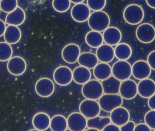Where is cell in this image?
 <instances>
[{
    "mask_svg": "<svg viewBox=\"0 0 155 131\" xmlns=\"http://www.w3.org/2000/svg\"><path fill=\"white\" fill-rule=\"evenodd\" d=\"M88 25L93 31L103 32L109 27L110 19L105 12L102 11H95L91 14L88 18Z\"/></svg>",
    "mask_w": 155,
    "mask_h": 131,
    "instance_id": "obj_1",
    "label": "cell"
},
{
    "mask_svg": "<svg viewBox=\"0 0 155 131\" xmlns=\"http://www.w3.org/2000/svg\"><path fill=\"white\" fill-rule=\"evenodd\" d=\"M81 92L85 99L95 100H99L104 94L102 84L96 79L89 80L84 84Z\"/></svg>",
    "mask_w": 155,
    "mask_h": 131,
    "instance_id": "obj_2",
    "label": "cell"
},
{
    "mask_svg": "<svg viewBox=\"0 0 155 131\" xmlns=\"http://www.w3.org/2000/svg\"><path fill=\"white\" fill-rule=\"evenodd\" d=\"M123 15L127 23L131 25H137L143 20L144 12L140 5L132 4L125 8Z\"/></svg>",
    "mask_w": 155,
    "mask_h": 131,
    "instance_id": "obj_3",
    "label": "cell"
},
{
    "mask_svg": "<svg viewBox=\"0 0 155 131\" xmlns=\"http://www.w3.org/2000/svg\"><path fill=\"white\" fill-rule=\"evenodd\" d=\"M101 110L111 113L114 109L122 106L123 98L119 94H103L98 100Z\"/></svg>",
    "mask_w": 155,
    "mask_h": 131,
    "instance_id": "obj_4",
    "label": "cell"
},
{
    "mask_svg": "<svg viewBox=\"0 0 155 131\" xmlns=\"http://www.w3.org/2000/svg\"><path fill=\"white\" fill-rule=\"evenodd\" d=\"M112 72L115 78L123 81L132 76V65L127 61H118L113 64Z\"/></svg>",
    "mask_w": 155,
    "mask_h": 131,
    "instance_id": "obj_5",
    "label": "cell"
},
{
    "mask_svg": "<svg viewBox=\"0 0 155 131\" xmlns=\"http://www.w3.org/2000/svg\"><path fill=\"white\" fill-rule=\"evenodd\" d=\"M79 110L86 119H89L99 115L101 108L96 100L86 99L80 103Z\"/></svg>",
    "mask_w": 155,
    "mask_h": 131,
    "instance_id": "obj_6",
    "label": "cell"
},
{
    "mask_svg": "<svg viewBox=\"0 0 155 131\" xmlns=\"http://www.w3.org/2000/svg\"><path fill=\"white\" fill-rule=\"evenodd\" d=\"M137 40L143 44H149L155 39V28L147 23H143L138 26L136 31Z\"/></svg>",
    "mask_w": 155,
    "mask_h": 131,
    "instance_id": "obj_7",
    "label": "cell"
},
{
    "mask_svg": "<svg viewBox=\"0 0 155 131\" xmlns=\"http://www.w3.org/2000/svg\"><path fill=\"white\" fill-rule=\"evenodd\" d=\"M53 79L58 85L61 86H67L72 81L73 72L67 66H60L54 70Z\"/></svg>",
    "mask_w": 155,
    "mask_h": 131,
    "instance_id": "obj_8",
    "label": "cell"
},
{
    "mask_svg": "<svg viewBox=\"0 0 155 131\" xmlns=\"http://www.w3.org/2000/svg\"><path fill=\"white\" fill-rule=\"evenodd\" d=\"M67 120L68 128L71 131H84L87 127V120L81 113H72Z\"/></svg>",
    "mask_w": 155,
    "mask_h": 131,
    "instance_id": "obj_9",
    "label": "cell"
},
{
    "mask_svg": "<svg viewBox=\"0 0 155 131\" xmlns=\"http://www.w3.org/2000/svg\"><path fill=\"white\" fill-rule=\"evenodd\" d=\"M132 75L139 80L149 78L152 69L147 61L143 60L137 61L132 66Z\"/></svg>",
    "mask_w": 155,
    "mask_h": 131,
    "instance_id": "obj_10",
    "label": "cell"
},
{
    "mask_svg": "<svg viewBox=\"0 0 155 131\" xmlns=\"http://www.w3.org/2000/svg\"><path fill=\"white\" fill-rule=\"evenodd\" d=\"M55 86L53 82L48 78H43L37 81L35 85L36 93L42 98H48L53 94Z\"/></svg>",
    "mask_w": 155,
    "mask_h": 131,
    "instance_id": "obj_11",
    "label": "cell"
},
{
    "mask_svg": "<svg viewBox=\"0 0 155 131\" xmlns=\"http://www.w3.org/2000/svg\"><path fill=\"white\" fill-rule=\"evenodd\" d=\"M27 68L25 60L20 56L12 57L7 64L8 72L14 76H20L23 74Z\"/></svg>",
    "mask_w": 155,
    "mask_h": 131,
    "instance_id": "obj_12",
    "label": "cell"
},
{
    "mask_svg": "<svg viewBox=\"0 0 155 131\" xmlns=\"http://www.w3.org/2000/svg\"><path fill=\"white\" fill-rule=\"evenodd\" d=\"M137 93V84L135 81L129 79L121 83L119 94L123 99L133 100L136 97Z\"/></svg>",
    "mask_w": 155,
    "mask_h": 131,
    "instance_id": "obj_13",
    "label": "cell"
},
{
    "mask_svg": "<svg viewBox=\"0 0 155 131\" xmlns=\"http://www.w3.org/2000/svg\"><path fill=\"white\" fill-rule=\"evenodd\" d=\"M91 14L90 8L85 4H76L71 10L72 18L75 21L83 23L88 20Z\"/></svg>",
    "mask_w": 155,
    "mask_h": 131,
    "instance_id": "obj_14",
    "label": "cell"
},
{
    "mask_svg": "<svg viewBox=\"0 0 155 131\" xmlns=\"http://www.w3.org/2000/svg\"><path fill=\"white\" fill-rule=\"evenodd\" d=\"M80 54V47L78 44H69L63 49L62 57L65 62L69 64H73L78 61Z\"/></svg>",
    "mask_w": 155,
    "mask_h": 131,
    "instance_id": "obj_15",
    "label": "cell"
},
{
    "mask_svg": "<svg viewBox=\"0 0 155 131\" xmlns=\"http://www.w3.org/2000/svg\"><path fill=\"white\" fill-rule=\"evenodd\" d=\"M110 118L111 123L120 127L130 120V113L127 109L120 106L110 113Z\"/></svg>",
    "mask_w": 155,
    "mask_h": 131,
    "instance_id": "obj_16",
    "label": "cell"
},
{
    "mask_svg": "<svg viewBox=\"0 0 155 131\" xmlns=\"http://www.w3.org/2000/svg\"><path fill=\"white\" fill-rule=\"evenodd\" d=\"M137 93L142 98L149 99L155 93V82L149 78L141 80L137 84Z\"/></svg>",
    "mask_w": 155,
    "mask_h": 131,
    "instance_id": "obj_17",
    "label": "cell"
},
{
    "mask_svg": "<svg viewBox=\"0 0 155 131\" xmlns=\"http://www.w3.org/2000/svg\"><path fill=\"white\" fill-rule=\"evenodd\" d=\"M103 36L104 42L106 44L113 46L117 45L122 40V34L119 29L111 26L104 31Z\"/></svg>",
    "mask_w": 155,
    "mask_h": 131,
    "instance_id": "obj_18",
    "label": "cell"
},
{
    "mask_svg": "<svg viewBox=\"0 0 155 131\" xmlns=\"http://www.w3.org/2000/svg\"><path fill=\"white\" fill-rule=\"evenodd\" d=\"M96 55L100 62L109 63L114 58V49L111 45L103 44L97 49Z\"/></svg>",
    "mask_w": 155,
    "mask_h": 131,
    "instance_id": "obj_19",
    "label": "cell"
},
{
    "mask_svg": "<svg viewBox=\"0 0 155 131\" xmlns=\"http://www.w3.org/2000/svg\"><path fill=\"white\" fill-rule=\"evenodd\" d=\"M25 20V13L22 8L18 6L13 11L6 15L5 23L8 25L19 26L21 25Z\"/></svg>",
    "mask_w": 155,
    "mask_h": 131,
    "instance_id": "obj_20",
    "label": "cell"
},
{
    "mask_svg": "<svg viewBox=\"0 0 155 131\" xmlns=\"http://www.w3.org/2000/svg\"><path fill=\"white\" fill-rule=\"evenodd\" d=\"M51 120L50 116L47 113H38L33 118V126L37 131L46 130L50 128Z\"/></svg>",
    "mask_w": 155,
    "mask_h": 131,
    "instance_id": "obj_21",
    "label": "cell"
},
{
    "mask_svg": "<svg viewBox=\"0 0 155 131\" xmlns=\"http://www.w3.org/2000/svg\"><path fill=\"white\" fill-rule=\"evenodd\" d=\"M104 94H119L121 81L111 75L106 80L102 81Z\"/></svg>",
    "mask_w": 155,
    "mask_h": 131,
    "instance_id": "obj_22",
    "label": "cell"
},
{
    "mask_svg": "<svg viewBox=\"0 0 155 131\" xmlns=\"http://www.w3.org/2000/svg\"><path fill=\"white\" fill-rule=\"evenodd\" d=\"M91 78V73L89 69L82 66L76 67L73 71V80L79 85H84Z\"/></svg>",
    "mask_w": 155,
    "mask_h": 131,
    "instance_id": "obj_23",
    "label": "cell"
},
{
    "mask_svg": "<svg viewBox=\"0 0 155 131\" xmlns=\"http://www.w3.org/2000/svg\"><path fill=\"white\" fill-rule=\"evenodd\" d=\"M21 37V32L18 26L8 25L6 27L4 38L6 43L10 44H15L20 41Z\"/></svg>",
    "mask_w": 155,
    "mask_h": 131,
    "instance_id": "obj_24",
    "label": "cell"
},
{
    "mask_svg": "<svg viewBox=\"0 0 155 131\" xmlns=\"http://www.w3.org/2000/svg\"><path fill=\"white\" fill-rule=\"evenodd\" d=\"M78 62L80 66L92 70L97 65L98 60L94 54L91 52H84L80 54L78 60Z\"/></svg>",
    "mask_w": 155,
    "mask_h": 131,
    "instance_id": "obj_25",
    "label": "cell"
},
{
    "mask_svg": "<svg viewBox=\"0 0 155 131\" xmlns=\"http://www.w3.org/2000/svg\"><path fill=\"white\" fill-rule=\"evenodd\" d=\"M93 74L96 80L102 81L112 75V67L108 63H98L94 69Z\"/></svg>",
    "mask_w": 155,
    "mask_h": 131,
    "instance_id": "obj_26",
    "label": "cell"
},
{
    "mask_svg": "<svg viewBox=\"0 0 155 131\" xmlns=\"http://www.w3.org/2000/svg\"><path fill=\"white\" fill-rule=\"evenodd\" d=\"M87 44L93 48H97L104 42L103 34L100 32L92 31L88 32L85 37Z\"/></svg>",
    "mask_w": 155,
    "mask_h": 131,
    "instance_id": "obj_27",
    "label": "cell"
},
{
    "mask_svg": "<svg viewBox=\"0 0 155 131\" xmlns=\"http://www.w3.org/2000/svg\"><path fill=\"white\" fill-rule=\"evenodd\" d=\"M114 54L119 61H127L132 56V48L127 44L119 43L115 48Z\"/></svg>",
    "mask_w": 155,
    "mask_h": 131,
    "instance_id": "obj_28",
    "label": "cell"
},
{
    "mask_svg": "<svg viewBox=\"0 0 155 131\" xmlns=\"http://www.w3.org/2000/svg\"><path fill=\"white\" fill-rule=\"evenodd\" d=\"M111 123L110 117H101L97 116L87 120V127L94 128L97 131H103L106 126Z\"/></svg>",
    "mask_w": 155,
    "mask_h": 131,
    "instance_id": "obj_29",
    "label": "cell"
},
{
    "mask_svg": "<svg viewBox=\"0 0 155 131\" xmlns=\"http://www.w3.org/2000/svg\"><path fill=\"white\" fill-rule=\"evenodd\" d=\"M50 128L53 131H66L68 128L67 119L63 115H55L51 119Z\"/></svg>",
    "mask_w": 155,
    "mask_h": 131,
    "instance_id": "obj_30",
    "label": "cell"
},
{
    "mask_svg": "<svg viewBox=\"0 0 155 131\" xmlns=\"http://www.w3.org/2000/svg\"><path fill=\"white\" fill-rule=\"evenodd\" d=\"M13 54V50L11 44L6 42H0V61L5 62L9 61Z\"/></svg>",
    "mask_w": 155,
    "mask_h": 131,
    "instance_id": "obj_31",
    "label": "cell"
},
{
    "mask_svg": "<svg viewBox=\"0 0 155 131\" xmlns=\"http://www.w3.org/2000/svg\"><path fill=\"white\" fill-rule=\"evenodd\" d=\"M71 5L70 0H53L52 6L58 12L64 13L70 9Z\"/></svg>",
    "mask_w": 155,
    "mask_h": 131,
    "instance_id": "obj_32",
    "label": "cell"
},
{
    "mask_svg": "<svg viewBox=\"0 0 155 131\" xmlns=\"http://www.w3.org/2000/svg\"><path fill=\"white\" fill-rule=\"evenodd\" d=\"M18 6L17 0H1L0 8L5 13L11 12L15 10Z\"/></svg>",
    "mask_w": 155,
    "mask_h": 131,
    "instance_id": "obj_33",
    "label": "cell"
},
{
    "mask_svg": "<svg viewBox=\"0 0 155 131\" xmlns=\"http://www.w3.org/2000/svg\"><path fill=\"white\" fill-rule=\"evenodd\" d=\"M106 5V0H87V5L90 10L102 11Z\"/></svg>",
    "mask_w": 155,
    "mask_h": 131,
    "instance_id": "obj_34",
    "label": "cell"
},
{
    "mask_svg": "<svg viewBox=\"0 0 155 131\" xmlns=\"http://www.w3.org/2000/svg\"><path fill=\"white\" fill-rule=\"evenodd\" d=\"M145 123H146L151 129L155 130V110H151L146 113L144 117Z\"/></svg>",
    "mask_w": 155,
    "mask_h": 131,
    "instance_id": "obj_35",
    "label": "cell"
},
{
    "mask_svg": "<svg viewBox=\"0 0 155 131\" xmlns=\"http://www.w3.org/2000/svg\"><path fill=\"white\" fill-rule=\"evenodd\" d=\"M136 124L133 121H128L126 123L120 127L121 131H134Z\"/></svg>",
    "mask_w": 155,
    "mask_h": 131,
    "instance_id": "obj_36",
    "label": "cell"
},
{
    "mask_svg": "<svg viewBox=\"0 0 155 131\" xmlns=\"http://www.w3.org/2000/svg\"><path fill=\"white\" fill-rule=\"evenodd\" d=\"M147 62L152 70L155 71V51L151 52L147 58Z\"/></svg>",
    "mask_w": 155,
    "mask_h": 131,
    "instance_id": "obj_37",
    "label": "cell"
},
{
    "mask_svg": "<svg viewBox=\"0 0 155 131\" xmlns=\"http://www.w3.org/2000/svg\"><path fill=\"white\" fill-rule=\"evenodd\" d=\"M152 130L150 127L145 123H140L136 125L134 131H151Z\"/></svg>",
    "mask_w": 155,
    "mask_h": 131,
    "instance_id": "obj_38",
    "label": "cell"
},
{
    "mask_svg": "<svg viewBox=\"0 0 155 131\" xmlns=\"http://www.w3.org/2000/svg\"><path fill=\"white\" fill-rule=\"evenodd\" d=\"M103 131H120V127L114 123H109L105 127Z\"/></svg>",
    "mask_w": 155,
    "mask_h": 131,
    "instance_id": "obj_39",
    "label": "cell"
},
{
    "mask_svg": "<svg viewBox=\"0 0 155 131\" xmlns=\"http://www.w3.org/2000/svg\"><path fill=\"white\" fill-rule=\"evenodd\" d=\"M148 106L151 110H155V93L148 99Z\"/></svg>",
    "mask_w": 155,
    "mask_h": 131,
    "instance_id": "obj_40",
    "label": "cell"
},
{
    "mask_svg": "<svg viewBox=\"0 0 155 131\" xmlns=\"http://www.w3.org/2000/svg\"><path fill=\"white\" fill-rule=\"evenodd\" d=\"M6 27L5 22L0 19V37L4 35Z\"/></svg>",
    "mask_w": 155,
    "mask_h": 131,
    "instance_id": "obj_41",
    "label": "cell"
},
{
    "mask_svg": "<svg viewBox=\"0 0 155 131\" xmlns=\"http://www.w3.org/2000/svg\"><path fill=\"white\" fill-rule=\"evenodd\" d=\"M147 5L153 9H155V0H146Z\"/></svg>",
    "mask_w": 155,
    "mask_h": 131,
    "instance_id": "obj_42",
    "label": "cell"
},
{
    "mask_svg": "<svg viewBox=\"0 0 155 131\" xmlns=\"http://www.w3.org/2000/svg\"><path fill=\"white\" fill-rule=\"evenodd\" d=\"M70 1H71V2L76 4L81 3L83 2L84 0H70Z\"/></svg>",
    "mask_w": 155,
    "mask_h": 131,
    "instance_id": "obj_43",
    "label": "cell"
},
{
    "mask_svg": "<svg viewBox=\"0 0 155 131\" xmlns=\"http://www.w3.org/2000/svg\"><path fill=\"white\" fill-rule=\"evenodd\" d=\"M87 131H97V130L96 129H94V128H88L86 130Z\"/></svg>",
    "mask_w": 155,
    "mask_h": 131,
    "instance_id": "obj_44",
    "label": "cell"
},
{
    "mask_svg": "<svg viewBox=\"0 0 155 131\" xmlns=\"http://www.w3.org/2000/svg\"><path fill=\"white\" fill-rule=\"evenodd\" d=\"M1 8H0V13H1Z\"/></svg>",
    "mask_w": 155,
    "mask_h": 131,
    "instance_id": "obj_45",
    "label": "cell"
},
{
    "mask_svg": "<svg viewBox=\"0 0 155 131\" xmlns=\"http://www.w3.org/2000/svg\"><path fill=\"white\" fill-rule=\"evenodd\" d=\"M0 1H1V0H0Z\"/></svg>",
    "mask_w": 155,
    "mask_h": 131,
    "instance_id": "obj_46",
    "label": "cell"
}]
</instances>
